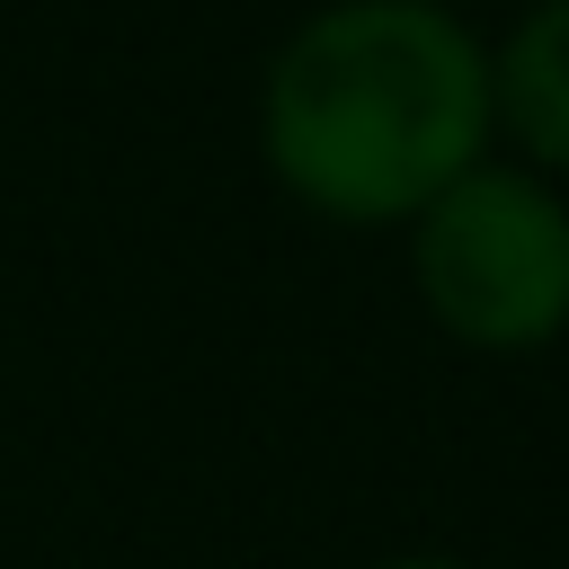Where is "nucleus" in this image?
<instances>
[{
	"label": "nucleus",
	"mask_w": 569,
	"mask_h": 569,
	"mask_svg": "<svg viewBox=\"0 0 569 569\" xmlns=\"http://www.w3.org/2000/svg\"><path fill=\"white\" fill-rule=\"evenodd\" d=\"M489 116L533 160V178H569V0H533L489 53Z\"/></svg>",
	"instance_id": "obj_3"
},
{
	"label": "nucleus",
	"mask_w": 569,
	"mask_h": 569,
	"mask_svg": "<svg viewBox=\"0 0 569 569\" xmlns=\"http://www.w3.org/2000/svg\"><path fill=\"white\" fill-rule=\"evenodd\" d=\"M427 320L480 356H533L569 329V204L533 169H462L409 222Z\"/></svg>",
	"instance_id": "obj_2"
},
{
	"label": "nucleus",
	"mask_w": 569,
	"mask_h": 569,
	"mask_svg": "<svg viewBox=\"0 0 569 569\" xmlns=\"http://www.w3.org/2000/svg\"><path fill=\"white\" fill-rule=\"evenodd\" d=\"M373 569H471V560H453V551H400V560H373Z\"/></svg>",
	"instance_id": "obj_4"
},
{
	"label": "nucleus",
	"mask_w": 569,
	"mask_h": 569,
	"mask_svg": "<svg viewBox=\"0 0 569 569\" xmlns=\"http://www.w3.org/2000/svg\"><path fill=\"white\" fill-rule=\"evenodd\" d=\"M489 44L445 0H329L258 89V151L276 187L347 231L418 222L489 160Z\"/></svg>",
	"instance_id": "obj_1"
}]
</instances>
